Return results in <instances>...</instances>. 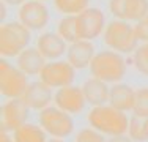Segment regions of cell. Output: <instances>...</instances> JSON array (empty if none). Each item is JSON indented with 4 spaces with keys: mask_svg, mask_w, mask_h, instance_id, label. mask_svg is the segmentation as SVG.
I'll use <instances>...</instances> for the list:
<instances>
[{
    "mask_svg": "<svg viewBox=\"0 0 148 142\" xmlns=\"http://www.w3.org/2000/svg\"><path fill=\"white\" fill-rule=\"evenodd\" d=\"M88 125L104 136H120L126 134L129 128V117L126 112L114 108L112 104L93 106L87 115Z\"/></svg>",
    "mask_w": 148,
    "mask_h": 142,
    "instance_id": "cell-1",
    "label": "cell"
},
{
    "mask_svg": "<svg viewBox=\"0 0 148 142\" xmlns=\"http://www.w3.org/2000/svg\"><path fill=\"white\" fill-rule=\"evenodd\" d=\"M104 44L112 51L120 54H131L139 48V37L136 33V27L129 21L114 19L106 26L104 30Z\"/></svg>",
    "mask_w": 148,
    "mask_h": 142,
    "instance_id": "cell-2",
    "label": "cell"
},
{
    "mask_svg": "<svg viewBox=\"0 0 148 142\" xmlns=\"http://www.w3.org/2000/svg\"><path fill=\"white\" fill-rule=\"evenodd\" d=\"M91 76L107 84H118L126 74V62L117 51H99L90 63Z\"/></svg>",
    "mask_w": 148,
    "mask_h": 142,
    "instance_id": "cell-3",
    "label": "cell"
},
{
    "mask_svg": "<svg viewBox=\"0 0 148 142\" xmlns=\"http://www.w3.org/2000/svg\"><path fill=\"white\" fill-rule=\"evenodd\" d=\"M32 30H29L21 21L2 22L0 27V54L3 59L17 57L25 51L32 41Z\"/></svg>",
    "mask_w": 148,
    "mask_h": 142,
    "instance_id": "cell-4",
    "label": "cell"
},
{
    "mask_svg": "<svg viewBox=\"0 0 148 142\" xmlns=\"http://www.w3.org/2000/svg\"><path fill=\"white\" fill-rule=\"evenodd\" d=\"M29 76L6 59L0 60V93L5 98H22L29 87Z\"/></svg>",
    "mask_w": 148,
    "mask_h": 142,
    "instance_id": "cell-5",
    "label": "cell"
},
{
    "mask_svg": "<svg viewBox=\"0 0 148 142\" xmlns=\"http://www.w3.org/2000/svg\"><path fill=\"white\" fill-rule=\"evenodd\" d=\"M38 122L49 136L57 137V139H65L74 131V120L71 114L62 111L55 104L40 111Z\"/></svg>",
    "mask_w": 148,
    "mask_h": 142,
    "instance_id": "cell-6",
    "label": "cell"
},
{
    "mask_svg": "<svg viewBox=\"0 0 148 142\" xmlns=\"http://www.w3.org/2000/svg\"><path fill=\"white\" fill-rule=\"evenodd\" d=\"M76 79V68L68 60H47L40 73V81L51 88H62L71 85Z\"/></svg>",
    "mask_w": 148,
    "mask_h": 142,
    "instance_id": "cell-7",
    "label": "cell"
},
{
    "mask_svg": "<svg viewBox=\"0 0 148 142\" xmlns=\"http://www.w3.org/2000/svg\"><path fill=\"white\" fill-rule=\"evenodd\" d=\"M30 115V108L24 98H8L0 109V125L3 131L14 133L17 128L25 125Z\"/></svg>",
    "mask_w": 148,
    "mask_h": 142,
    "instance_id": "cell-8",
    "label": "cell"
},
{
    "mask_svg": "<svg viewBox=\"0 0 148 142\" xmlns=\"http://www.w3.org/2000/svg\"><path fill=\"white\" fill-rule=\"evenodd\" d=\"M76 21H77L79 40H88V41L96 40L101 33H104L106 26H107L104 13L99 8H95V6H88L82 13L76 14Z\"/></svg>",
    "mask_w": 148,
    "mask_h": 142,
    "instance_id": "cell-9",
    "label": "cell"
},
{
    "mask_svg": "<svg viewBox=\"0 0 148 142\" xmlns=\"http://www.w3.org/2000/svg\"><path fill=\"white\" fill-rule=\"evenodd\" d=\"M17 16L29 30H43L49 22V10L40 0H27L22 3Z\"/></svg>",
    "mask_w": 148,
    "mask_h": 142,
    "instance_id": "cell-10",
    "label": "cell"
},
{
    "mask_svg": "<svg viewBox=\"0 0 148 142\" xmlns=\"http://www.w3.org/2000/svg\"><path fill=\"white\" fill-rule=\"evenodd\" d=\"M54 104L68 114H79L84 111L87 99L84 97L82 87H76L71 84L66 87L57 88L54 95Z\"/></svg>",
    "mask_w": 148,
    "mask_h": 142,
    "instance_id": "cell-11",
    "label": "cell"
},
{
    "mask_svg": "<svg viewBox=\"0 0 148 142\" xmlns=\"http://www.w3.org/2000/svg\"><path fill=\"white\" fill-rule=\"evenodd\" d=\"M54 95L55 93L47 84H44L43 81H35V82L29 84L22 98L29 104L30 109L43 111V109L49 108V104L54 101Z\"/></svg>",
    "mask_w": 148,
    "mask_h": 142,
    "instance_id": "cell-12",
    "label": "cell"
},
{
    "mask_svg": "<svg viewBox=\"0 0 148 142\" xmlns=\"http://www.w3.org/2000/svg\"><path fill=\"white\" fill-rule=\"evenodd\" d=\"M95 55H96V49L93 43L88 40H77L74 43H69L68 51H66V60L76 70H84L90 66Z\"/></svg>",
    "mask_w": 148,
    "mask_h": 142,
    "instance_id": "cell-13",
    "label": "cell"
},
{
    "mask_svg": "<svg viewBox=\"0 0 148 142\" xmlns=\"http://www.w3.org/2000/svg\"><path fill=\"white\" fill-rule=\"evenodd\" d=\"M36 48L46 60H58L63 54H66L68 46L66 41L57 32H46L36 38Z\"/></svg>",
    "mask_w": 148,
    "mask_h": 142,
    "instance_id": "cell-14",
    "label": "cell"
},
{
    "mask_svg": "<svg viewBox=\"0 0 148 142\" xmlns=\"http://www.w3.org/2000/svg\"><path fill=\"white\" fill-rule=\"evenodd\" d=\"M82 92L87 103L91 106H101L109 103V95H110V87L107 82L91 76L82 84Z\"/></svg>",
    "mask_w": 148,
    "mask_h": 142,
    "instance_id": "cell-15",
    "label": "cell"
},
{
    "mask_svg": "<svg viewBox=\"0 0 148 142\" xmlns=\"http://www.w3.org/2000/svg\"><path fill=\"white\" fill-rule=\"evenodd\" d=\"M46 62L44 55L38 51V48H27L16 57V65L19 66L27 76H40Z\"/></svg>",
    "mask_w": 148,
    "mask_h": 142,
    "instance_id": "cell-16",
    "label": "cell"
},
{
    "mask_svg": "<svg viewBox=\"0 0 148 142\" xmlns=\"http://www.w3.org/2000/svg\"><path fill=\"white\" fill-rule=\"evenodd\" d=\"M134 99H136V90L126 84H114L110 87L109 95V104L120 109L123 112H129L134 108Z\"/></svg>",
    "mask_w": 148,
    "mask_h": 142,
    "instance_id": "cell-17",
    "label": "cell"
},
{
    "mask_svg": "<svg viewBox=\"0 0 148 142\" xmlns=\"http://www.w3.org/2000/svg\"><path fill=\"white\" fill-rule=\"evenodd\" d=\"M14 142H47V133L41 126L27 122L13 133Z\"/></svg>",
    "mask_w": 148,
    "mask_h": 142,
    "instance_id": "cell-18",
    "label": "cell"
},
{
    "mask_svg": "<svg viewBox=\"0 0 148 142\" xmlns=\"http://www.w3.org/2000/svg\"><path fill=\"white\" fill-rule=\"evenodd\" d=\"M128 134L134 142H147L148 141V117L132 114V117L129 119Z\"/></svg>",
    "mask_w": 148,
    "mask_h": 142,
    "instance_id": "cell-19",
    "label": "cell"
},
{
    "mask_svg": "<svg viewBox=\"0 0 148 142\" xmlns=\"http://www.w3.org/2000/svg\"><path fill=\"white\" fill-rule=\"evenodd\" d=\"M148 14V0H126L125 2V21L139 22Z\"/></svg>",
    "mask_w": 148,
    "mask_h": 142,
    "instance_id": "cell-20",
    "label": "cell"
},
{
    "mask_svg": "<svg viewBox=\"0 0 148 142\" xmlns=\"http://www.w3.org/2000/svg\"><path fill=\"white\" fill-rule=\"evenodd\" d=\"M57 33L66 43H74V41L79 40V35H77V21H76V16H63L62 19L58 21Z\"/></svg>",
    "mask_w": 148,
    "mask_h": 142,
    "instance_id": "cell-21",
    "label": "cell"
},
{
    "mask_svg": "<svg viewBox=\"0 0 148 142\" xmlns=\"http://www.w3.org/2000/svg\"><path fill=\"white\" fill-rule=\"evenodd\" d=\"M90 0H54V6L63 16H76L88 8Z\"/></svg>",
    "mask_w": 148,
    "mask_h": 142,
    "instance_id": "cell-22",
    "label": "cell"
},
{
    "mask_svg": "<svg viewBox=\"0 0 148 142\" xmlns=\"http://www.w3.org/2000/svg\"><path fill=\"white\" fill-rule=\"evenodd\" d=\"M132 63L139 73L148 76V41L140 44L136 51L132 52Z\"/></svg>",
    "mask_w": 148,
    "mask_h": 142,
    "instance_id": "cell-23",
    "label": "cell"
},
{
    "mask_svg": "<svg viewBox=\"0 0 148 142\" xmlns=\"http://www.w3.org/2000/svg\"><path fill=\"white\" fill-rule=\"evenodd\" d=\"M132 114L148 117V88H139V90H136Z\"/></svg>",
    "mask_w": 148,
    "mask_h": 142,
    "instance_id": "cell-24",
    "label": "cell"
},
{
    "mask_svg": "<svg viewBox=\"0 0 148 142\" xmlns=\"http://www.w3.org/2000/svg\"><path fill=\"white\" fill-rule=\"evenodd\" d=\"M76 142H107V139H104V134L96 131L95 128H84L77 133Z\"/></svg>",
    "mask_w": 148,
    "mask_h": 142,
    "instance_id": "cell-25",
    "label": "cell"
},
{
    "mask_svg": "<svg viewBox=\"0 0 148 142\" xmlns=\"http://www.w3.org/2000/svg\"><path fill=\"white\" fill-rule=\"evenodd\" d=\"M125 2L126 0H110L109 10L115 19H125Z\"/></svg>",
    "mask_w": 148,
    "mask_h": 142,
    "instance_id": "cell-26",
    "label": "cell"
},
{
    "mask_svg": "<svg viewBox=\"0 0 148 142\" xmlns=\"http://www.w3.org/2000/svg\"><path fill=\"white\" fill-rule=\"evenodd\" d=\"M134 27H136V33H137V37H139V40L147 43L148 41V14L143 17L142 21L136 22Z\"/></svg>",
    "mask_w": 148,
    "mask_h": 142,
    "instance_id": "cell-27",
    "label": "cell"
},
{
    "mask_svg": "<svg viewBox=\"0 0 148 142\" xmlns=\"http://www.w3.org/2000/svg\"><path fill=\"white\" fill-rule=\"evenodd\" d=\"M107 142H134L129 136L126 134H120V136H110L107 139Z\"/></svg>",
    "mask_w": 148,
    "mask_h": 142,
    "instance_id": "cell-28",
    "label": "cell"
},
{
    "mask_svg": "<svg viewBox=\"0 0 148 142\" xmlns=\"http://www.w3.org/2000/svg\"><path fill=\"white\" fill-rule=\"evenodd\" d=\"M0 142H14V137L10 136L8 131H0Z\"/></svg>",
    "mask_w": 148,
    "mask_h": 142,
    "instance_id": "cell-29",
    "label": "cell"
},
{
    "mask_svg": "<svg viewBox=\"0 0 148 142\" xmlns=\"http://www.w3.org/2000/svg\"><path fill=\"white\" fill-rule=\"evenodd\" d=\"M2 2H5L6 5H11V6H21L22 3H25L27 0H2Z\"/></svg>",
    "mask_w": 148,
    "mask_h": 142,
    "instance_id": "cell-30",
    "label": "cell"
},
{
    "mask_svg": "<svg viewBox=\"0 0 148 142\" xmlns=\"http://www.w3.org/2000/svg\"><path fill=\"white\" fill-rule=\"evenodd\" d=\"M47 142H63V139H57V137H54V139H49Z\"/></svg>",
    "mask_w": 148,
    "mask_h": 142,
    "instance_id": "cell-31",
    "label": "cell"
},
{
    "mask_svg": "<svg viewBox=\"0 0 148 142\" xmlns=\"http://www.w3.org/2000/svg\"><path fill=\"white\" fill-rule=\"evenodd\" d=\"M40 2H46V0H40Z\"/></svg>",
    "mask_w": 148,
    "mask_h": 142,
    "instance_id": "cell-32",
    "label": "cell"
}]
</instances>
